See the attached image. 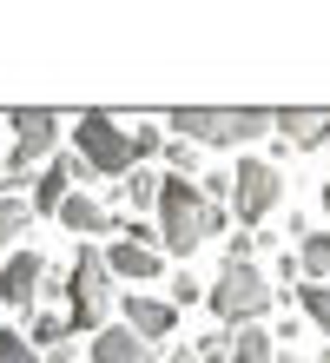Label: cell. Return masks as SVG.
I'll list each match as a JSON object with an SVG mask.
<instances>
[{"label":"cell","mask_w":330,"mask_h":363,"mask_svg":"<svg viewBox=\"0 0 330 363\" xmlns=\"http://www.w3.org/2000/svg\"><path fill=\"white\" fill-rule=\"evenodd\" d=\"M231 211L211 205L205 191H198V179H165L159 191V211H152V225H159V251H172V258H192L198 245L211 238V231H225Z\"/></svg>","instance_id":"1"},{"label":"cell","mask_w":330,"mask_h":363,"mask_svg":"<svg viewBox=\"0 0 330 363\" xmlns=\"http://www.w3.org/2000/svg\"><path fill=\"white\" fill-rule=\"evenodd\" d=\"M119 277L106 271V251H93V245H79V258L66 264V284H60V297H66V317H73V330L79 337H99L106 324H113V311H119Z\"/></svg>","instance_id":"2"},{"label":"cell","mask_w":330,"mask_h":363,"mask_svg":"<svg viewBox=\"0 0 330 363\" xmlns=\"http://www.w3.org/2000/svg\"><path fill=\"white\" fill-rule=\"evenodd\" d=\"M165 125L172 139H192V145H251L271 133V113L264 106H179Z\"/></svg>","instance_id":"3"},{"label":"cell","mask_w":330,"mask_h":363,"mask_svg":"<svg viewBox=\"0 0 330 363\" xmlns=\"http://www.w3.org/2000/svg\"><path fill=\"white\" fill-rule=\"evenodd\" d=\"M271 297H277V284H271L258 264H225V271L211 277L205 304L218 311V324H225V330H251L258 317L271 311Z\"/></svg>","instance_id":"4"},{"label":"cell","mask_w":330,"mask_h":363,"mask_svg":"<svg viewBox=\"0 0 330 363\" xmlns=\"http://www.w3.org/2000/svg\"><path fill=\"white\" fill-rule=\"evenodd\" d=\"M73 139H79V165H86V179H126L132 165V133L113 119V113H79L73 119Z\"/></svg>","instance_id":"5"},{"label":"cell","mask_w":330,"mask_h":363,"mask_svg":"<svg viewBox=\"0 0 330 363\" xmlns=\"http://www.w3.org/2000/svg\"><path fill=\"white\" fill-rule=\"evenodd\" d=\"M277 205H284V172L271 159H238V172H231V211H238V225H264Z\"/></svg>","instance_id":"6"},{"label":"cell","mask_w":330,"mask_h":363,"mask_svg":"<svg viewBox=\"0 0 330 363\" xmlns=\"http://www.w3.org/2000/svg\"><path fill=\"white\" fill-rule=\"evenodd\" d=\"M7 125H13V152H7V159H13V172L27 179V165L53 159V145H60V125H66V119L47 113V106H33V113H13Z\"/></svg>","instance_id":"7"},{"label":"cell","mask_w":330,"mask_h":363,"mask_svg":"<svg viewBox=\"0 0 330 363\" xmlns=\"http://www.w3.org/2000/svg\"><path fill=\"white\" fill-rule=\"evenodd\" d=\"M119 324L159 350L165 337L179 330V304H172V297H139V291H132V297H119Z\"/></svg>","instance_id":"8"},{"label":"cell","mask_w":330,"mask_h":363,"mask_svg":"<svg viewBox=\"0 0 330 363\" xmlns=\"http://www.w3.org/2000/svg\"><path fill=\"white\" fill-rule=\"evenodd\" d=\"M40 291H47V258L40 251H13L7 258V271H0V297H7L13 311H40Z\"/></svg>","instance_id":"9"},{"label":"cell","mask_w":330,"mask_h":363,"mask_svg":"<svg viewBox=\"0 0 330 363\" xmlns=\"http://www.w3.org/2000/svg\"><path fill=\"white\" fill-rule=\"evenodd\" d=\"M271 133H277L284 145H297V152H324V145H330V113L284 106V113H271Z\"/></svg>","instance_id":"10"},{"label":"cell","mask_w":330,"mask_h":363,"mask_svg":"<svg viewBox=\"0 0 330 363\" xmlns=\"http://www.w3.org/2000/svg\"><path fill=\"white\" fill-rule=\"evenodd\" d=\"M73 179L86 191V165L79 159H47V172L33 179V211H53V218H60V205L73 199Z\"/></svg>","instance_id":"11"},{"label":"cell","mask_w":330,"mask_h":363,"mask_svg":"<svg viewBox=\"0 0 330 363\" xmlns=\"http://www.w3.org/2000/svg\"><path fill=\"white\" fill-rule=\"evenodd\" d=\"M106 271L119 277V284H152L165 264H159V251L152 245H132V238H113L106 245Z\"/></svg>","instance_id":"12"},{"label":"cell","mask_w":330,"mask_h":363,"mask_svg":"<svg viewBox=\"0 0 330 363\" xmlns=\"http://www.w3.org/2000/svg\"><path fill=\"white\" fill-rule=\"evenodd\" d=\"M86 350H93V363H159V350L145 337H132L126 324H106L99 337H86Z\"/></svg>","instance_id":"13"},{"label":"cell","mask_w":330,"mask_h":363,"mask_svg":"<svg viewBox=\"0 0 330 363\" xmlns=\"http://www.w3.org/2000/svg\"><path fill=\"white\" fill-rule=\"evenodd\" d=\"M60 225L73 231V238H99V231H119V218H113V205H99L93 191H73V199L60 205Z\"/></svg>","instance_id":"14"},{"label":"cell","mask_w":330,"mask_h":363,"mask_svg":"<svg viewBox=\"0 0 330 363\" xmlns=\"http://www.w3.org/2000/svg\"><path fill=\"white\" fill-rule=\"evenodd\" d=\"M159 191H165V172L132 165V172L119 179V205H132V211H159Z\"/></svg>","instance_id":"15"},{"label":"cell","mask_w":330,"mask_h":363,"mask_svg":"<svg viewBox=\"0 0 330 363\" xmlns=\"http://www.w3.org/2000/svg\"><path fill=\"white\" fill-rule=\"evenodd\" d=\"M297 264H304V284H330V231H311L297 245Z\"/></svg>","instance_id":"16"},{"label":"cell","mask_w":330,"mask_h":363,"mask_svg":"<svg viewBox=\"0 0 330 363\" xmlns=\"http://www.w3.org/2000/svg\"><path fill=\"white\" fill-rule=\"evenodd\" d=\"M231 363H277V344H271V330H231Z\"/></svg>","instance_id":"17"},{"label":"cell","mask_w":330,"mask_h":363,"mask_svg":"<svg viewBox=\"0 0 330 363\" xmlns=\"http://www.w3.org/2000/svg\"><path fill=\"white\" fill-rule=\"evenodd\" d=\"M165 179H198V145L192 139H165Z\"/></svg>","instance_id":"18"},{"label":"cell","mask_w":330,"mask_h":363,"mask_svg":"<svg viewBox=\"0 0 330 363\" xmlns=\"http://www.w3.org/2000/svg\"><path fill=\"white\" fill-rule=\"evenodd\" d=\"M126 133H132V159H152V152H165V125H159V119H132Z\"/></svg>","instance_id":"19"},{"label":"cell","mask_w":330,"mask_h":363,"mask_svg":"<svg viewBox=\"0 0 330 363\" xmlns=\"http://www.w3.org/2000/svg\"><path fill=\"white\" fill-rule=\"evenodd\" d=\"M297 304L317 330H330V284H297Z\"/></svg>","instance_id":"20"},{"label":"cell","mask_w":330,"mask_h":363,"mask_svg":"<svg viewBox=\"0 0 330 363\" xmlns=\"http://www.w3.org/2000/svg\"><path fill=\"white\" fill-rule=\"evenodd\" d=\"M27 225H33L27 199H0V238H27Z\"/></svg>","instance_id":"21"},{"label":"cell","mask_w":330,"mask_h":363,"mask_svg":"<svg viewBox=\"0 0 330 363\" xmlns=\"http://www.w3.org/2000/svg\"><path fill=\"white\" fill-rule=\"evenodd\" d=\"M0 363H47V357H40L20 330H0Z\"/></svg>","instance_id":"22"},{"label":"cell","mask_w":330,"mask_h":363,"mask_svg":"<svg viewBox=\"0 0 330 363\" xmlns=\"http://www.w3.org/2000/svg\"><path fill=\"white\" fill-rule=\"evenodd\" d=\"M198 363H231V330H211V337H198Z\"/></svg>","instance_id":"23"},{"label":"cell","mask_w":330,"mask_h":363,"mask_svg":"<svg viewBox=\"0 0 330 363\" xmlns=\"http://www.w3.org/2000/svg\"><path fill=\"white\" fill-rule=\"evenodd\" d=\"M198 297H205V291H198L192 277H179V284H172V304H198Z\"/></svg>","instance_id":"24"},{"label":"cell","mask_w":330,"mask_h":363,"mask_svg":"<svg viewBox=\"0 0 330 363\" xmlns=\"http://www.w3.org/2000/svg\"><path fill=\"white\" fill-rule=\"evenodd\" d=\"M159 363H198V350H192V344H179V350H165Z\"/></svg>","instance_id":"25"},{"label":"cell","mask_w":330,"mask_h":363,"mask_svg":"<svg viewBox=\"0 0 330 363\" xmlns=\"http://www.w3.org/2000/svg\"><path fill=\"white\" fill-rule=\"evenodd\" d=\"M317 363H330V350H324V357H317Z\"/></svg>","instance_id":"26"},{"label":"cell","mask_w":330,"mask_h":363,"mask_svg":"<svg viewBox=\"0 0 330 363\" xmlns=\"http://www.w3.org/2000/svg\"><path fill=\"white\" fill-rule=\"evenodd\" d=\"M284 363H297V357H284Z\"/></svg>","instance_id":"27"}]
</instances>
